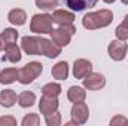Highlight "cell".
Instances as JSON below:
<instances>
[{
  "instance_id": "6da1fadb",
  "label": "cell",
  "mask_w": 128,
  "mask_h": 126,
  "mask_svg": "<svg viewBox=\"0 0 128 126\" xmlns=\"http://www.w3.org/2000/svg\"><path fill=\"white\" fill-rule=\"evenodd\" d=\"M112 21H113L112 10L101 9L98 12H90V13H86L84 16V19H82V24L88 30H97V28L107 27Z\"/></svg>"
},
{
  "instance_id": "7a4b0ae2",
  "label": "cell",
  "mask_w": 128,
  "mask_h": 126,
  "mask_svg": "<svg viewBox=\"0 0 128 126\" xmlns=\"http://www.w3.org/2000/svg\"><path fill=\"white\" fill-rule=\"evenodd\" d=\"M42 71H43V65L40 63H36V61L28 63L21 70H18V80L22 85H30L42 74Z\"/></svg>"
},
{
  "instance_id": "3957f363",
  "label": "cell",
  "mask_w": 128,
  "mask_h": 126,
  "mask_svg": "<svg viewBox=\"0 0 128 126\" xmlns=\"http://www.w3.org/2000/svg\"><path fill=\"white\" fill-rule=\"evenodd\" d=\"M52 24H54L52 15H48V13L34 15L32 19V24H30V30L37 34H51L54 30Z\"/></svg>"
},
{
  "instance_id": "277c9868",
  "label": "cell",
  "mask_w": 128,
  "mask_h": 126,
  "mask_svg": "<svg viewBox=\"0 0 128 126\" xmlns=\"http://www.w3.org/2000/svg\"><path fill=\"white\" fill-rule=\"evenodd\" d=\"M76 33V28L73 24H67V25H60L58 28L52 30L51 36L52 40L58 45V46H67L72 40V36Z\"/></svg>"
},
{
  "instance_id": "5b68a950",
  "label": "cell",
  "mask_w": 128,
  "mask_h": 126,
  "mask_svg": "<svg viewBox=\"0 0 128 126\" xmlns=\"http://www.w3.org/2000/svg\"><path fill=\"white\" fill-rule=\"evenodd\" d=\"M40 40V52L39 55H45L48 58H55L61 54V46H58L54 40H48L43 37H39Z\"/></svg>"
},
{
  "instance_id": "8992f818",
  "label": "cell",
  "mask_w": 128,
  "mask_h": 126,
  "mask_svg": "<svg viewBox=\"0 0 128 126\" xmlns=\"http://www.w3.org/2000/svg\"><path fill=\"white\" fill-rule=\"evenodd\" d=\"M127 51L128 45L125 43V40H113L109 45V55L115 61H122L127 55Z\"/></svg>"
},
{
  "instance_id": "52a82bcc",
  "label": "cell",
  "mask_w": 128,
  "mask_h": 126,
  "mask_svg": "<svg viewBox=\"0 0 128 126\" xmlns=\"http://www.w3.org/2000/svg\"><path fill=\"white\" fill-rule=\"evenodd\" d=\"M88 116H90V110H88V105L80 101V102H74L73 108H72V117H73V122L76 125H84L86 120H88Z\"/></svg>"
},
{
  "instance_id": "ba28073f",
  "label": "cell",
  "mask_w": 128,
  "mask_h": 126,
  "mask_svg": "<svg viewBox=\"0 0 128 126\" xmlns=\"http://www.w3.org/2000/svg\"><path fill=\"white\" fill-rule=\"evenodd\" d=\"M21 48L28 55H39V52H40V40H39V37L26 36L21 40Z\"/></svg>"
},
{
  "instance_id": "9c48e42d",
  "label": "cell",
  "mask_w": 128,
  "mask_h": 126,
  "mask_svg": "<svg viewBox=\"0 0 128 126\" xmlns=\"http://www.w3.org/2000/svg\"><path fill=\"white\" fill-rule=\"evenodd\" d=\"M92 73V64L88 60H76L73 65V74L76 79H85L88 74Z\"/></svg>"
},
{
  "instance_id": "30bf717a",
  "label": "cell",
  "mask_w": 128,
  "mask_h": 126,
  "mask_svg": "<svg viewBox=\"0 0 128 126\" xmlns=\"http://www.w3.org/2000/svg\"><path fill=\"white\" fill-rule=\"evenodd\" d=\"M58 105L60 104H58L57 96H46V95H43V98H40V102H39L40 113L45 114V116L58 111Z\"/></svg>"
},
{
  "instance_id": "8fae6325",
  "label": "cell",
  "mask_w": 128,
  "mask_h": 126,
  "mask_svg": "<svg viewBox=\"0 0 128 126\" xmlns=\"http://www.w3.org/2000/svg\"><path fill=\"white\" fill-rule=\"evenodd\" d=\"M104 85H106V79L100 73H91L84 79V86L90 91H98L104 88Z\"/></svg>"
},
{
  "instance_id": "7c38bea8",
  "label": "cell",
  "mask_w": 128,
  "mask_h": 126,
  "mask_svg": "<svg viewBox=\"0 0 128 126\" xmlns=\"http://www.w3.org/2000/svg\"><path fill=\"white\" fill-rule=\"evenodd\" d=\"M97 1L98 0H63V3L67 7H70L72 10H76V12H82L85 9L94 7Z\"/></svg>"
},
{
  "instance_id": "4fadbf2b",
  "label": "cell",
  "mask_w": 128,
  "mask_h": 126,
  "mask_svg": "<svg viewBox=\"0 0 128 126\" xmlns=\"http://www.w3.org/2000/svg\"><path fill=\"white\" fill-rule=\"evenodd\" d=\"M18 39V31L14 28H6L3 33H0V51H4L9 45L15 43Z\"/></svg>"
},
{
  "instance_id": "5bb4252c",
  "label": "cell",
  "mask_w": 128,
  "mask_h": 126,
  "mask_svg": "<svg viewBox=\"0 0 128 126\" xmlns=\"http://www.w3.org/2000/svg\"><path fill=\"white\" fill-rule=\"evenodd\" d=\"M52 19H54V22L58 24V25H67V24H73V21H74V15H73L72 12H68V10L58 9V10L54 12Z\"/></svg>"
},
{
  "instance_id": "9a60e30c",
  "label": "cell",
  "mask_w": 128,
  "mask_h": 126,
  "mask_svg": "<svg viewBox=\"0 0 128 126\" xmlns=\"http://www.w3.org/2000/svg\"><path fill=\"white\" fill-rule=\"evenodd\" d=\"M8 19H9V22L14 24V25H22V24H26V21H27V13H26L22 9H14V10L9 12Z\"/></svg>"
},
{
  "instance_id": "2e32d148",
  "label": "cell",
  "mask_w": 128,
  "mask_h": 126,
  "mask_svg": "<svg viewBox=\"0 0 128 126\" xmlns=\"http://www.w3.org/2000/svg\"><path fill=\"white\" fill-rule=\"evenodd\" d=\"M15 80H18V70L16 68H4L0 71V83L2 85H10Z\"/></svg>"
},
{
  "instance_id": "e0dca14e",
  "label": "cell",
  "mask_w": 128,
  "mask_h": 126,
  "mask_svg": "<svg viewBox=\"0 0 128 126\" xmlns=\"http://www.w3.org/2000/svg\"><path fill=\"white\" fill-rule=\"evenodd\" d=\"M16 102V94L12 89H4L0 92V105L9 108Z\"/></svg>"
},
{
  "instance_id": "ac0fdd59",
  "label": "cell",
  "mask_w": 128,
  "mask_h": 126,
  "mask_svg": "<svg viewBox=\"0 0 128 126\" xmlns=\"http://www.w3.org/2000/svg\"><path fill=\"white\" fill-rule=\"evenodd\" d=\"M52 76L57 80H66L68 77V65H67V63L61 61V63L55 64L52 67Z\"/></svg>"
},
{
  "instance_id": "d6986e66",
  "label": "cell",
  "mask_w": 128,
  "mask_h": 126,
  "mask_svg": "<svg viewBox=\"0 0 128 126\" xmlns=\"http://www.w3.org/2000/svg\"><path fill=\"white\" fill-rule=\"evenodd\" d=\"M4 51H6V60H8V61H10V63H18V61H21V49L16 46V43L9 45Z\"/></svg>"
},
{
  "instance_id": "ffe728a7",
  "label": "cell",
  "mask_w": 128,
  "mask_h": 126,
  "mask_svg": "<svg viewBox=\"0 0 128 126\" xmlns=\"http://www.w3.org/2000/svg\"><path fill=\"white\" fill-rule=\"evenodd\" d=\"M67 96H68V99H70L72 102H80V101L85 99L86 92H85L80 86H72V88L68 89V92H67Z\"/></svg>"
},
{
  "instance_id": "44dd1931",
  "label": "cell",
  "mask_w": 128,
  "mask_h": 126,
  "mask_svg": "<svg viewBox=\"0 0 128 126\" xmlns=\"http://www.w3.org/2000/svg\"><path fill=\"white\" fill-rule=\"evenodd\" d=\"M36 102V95L33 94V92H28V91H26V92H22V94L18 96V104L21 105V107H32L33 104Z\"/></svg>"
},
{
  "instance_id": "7402d4cb",
  "label": "cell",
  "mask_w": 128,
  "mask_h": 126,
  "mask_svg": "<svg viewBox=\"0 0 128 126\" xmlns=\"http://www.w3.org/2000/svg\"><path fill=\"white\" fill-rule=\"evenodd\" d=\"M42 94L46 96H58L61 94V86L58 83H48L42 88Z\"/></svg>"
},
{
  "instance_id": "603a6c76",
  "label": "cell",
  "mask_w": 128,
  "mask_h": 126,
  "mask_svg": "<svg viewBox=\"0 0 128 126\" xmlns=\"http://www.w3.org/2000/svg\"><path fill=\"white\" fill-rule=\"evenodd\" d=\"M36 4L43 10H52L58 6V0H36Z\"/></svg>"
},
{
  "instance_id": "cb8c5ba5",
  "label": "cell",
  "mask_w": 128,
  "mask_h": 126,
  "mask_svg": "<svg viewBox=\"0 0 128 126\" xmlns=\"http://www.w3.org/2000/svg\"><path fill=\"white\" fill-rule=\"evenodd\" d=\"M39 123H40V119H39V116L34 114V113L27 114V116L22 119V126H37Z\"/></svg>"
},
{
  "instance_id": "d4e9b609",
  "label": "cell",
  "mask_w": 128,
  "mask_h": 126,
  "mask_svg": "<svg viewBox=\"0 0 128 126\" xmlns=\"http://www.w3.org/2000/svg\"><path fill=\"white\" fill-rule=\"evenodd\" d=\"M61 123V114L58 111L46 114V125L48 126H58Z\"/></svg>"
},
{
  "instance_id": "484cf974",
  "label": "cell",
  "mask_w": 128,
  "mask_h": 126,
  "mask_svg": "<svg viewBox=\"0 0 128 126\" xmlns=\"http://www.w3.org/2000/svg\"><path fill=\"white\" fill-rule=\"evenodd\" d=\"M116 37L119 39V40H128V28L125 25H118V28H116Z\"/></svg>"
},
{
  "instance_id": "4316f807",
  "label": "cell",
  "mask_w": 128,
  "mask_h": 126,
  "mask_svg": "<svg viewBox=\"0 0 128 126\" xmlns=\"http://www.w3.org/2000/svg\"><path fill=\"white\" fill-rule=\"evenodd\" d=\"M16 125V119L12 116H4L0 117V126H15Z\"/></svg>"
},
{
  "instance_id": "83f0119b",
  "label": "cell",
  "mask_w": 128,
  "mask_h": 126,
  "mask_svg": "<svg viewBox=\"0 0 128 126\" xmlns=\"http://www.w3.org/2000/svg\"><path fill=\"white\" fill-rule=\"evenodd\" d=\"M110 125L112 126H119V125H128V119L122 117V116H115L112 120H110Z\"/></svg>"
},
{
  "instance_id": "f1b7e54d",
  "label": "cell",
  "mask_w": 128,
  "mask_h": 126,
  "mask_svg": "<svg viewBox=\"0 0 128 126\" xmlns=\"http://www.w3.org/2000/svg\"><path fill=\"white\" fill-rule=\"evenodd\" d=\"M122 25H125V27L128 28V15L125 16V18H124V22H122Z\"/></svg>"
},
{
  "instance_id": "f546056e",
  "label": "cell",
  "mask_w": 128,
  "mask_h": 126,
  "mask_svg": "<svg viewBox=\"0 0 128 126\" xmlns=\"http://www.w3.org/2000/svg\"><path fill=\"white\" fill-rule=\"evenodd\" d=\"M104 1H106V3H109V4H110V3H113V1H115V0H104Z\"/></svg>"
},
{
  "instance_id": "4dcf8cb0",
  "label": "cell",
  "mask_w": 128,
  "mask_h": 126,
  "mask_svg": "<svg viewBox=\"0 0 128 126\" xmlns=\"http://www.w3.org/2000/svg\"><path fill=\"white\" fill-rule=\"evenodd\" d=\"M122 3H124V4H128V0H122Z\"/></svg>"
}]
</instances>
